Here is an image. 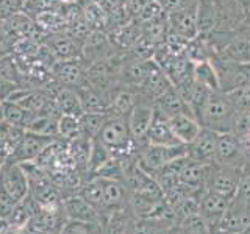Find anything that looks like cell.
Instances as JSON below:
<instances>
[{"instance_id":"cell-1","label":"cell","mask_w":250,"mask_h":234,"mask_svg":"<svg viewBox=\"0 0 250 234\" xmlns=\"http://www.w3.org/2000/svg\"><path fill=\"white\" fill-rule=\"evenodd\" d=\"M236 117L238 109L231 103L230 97L225 92L214 91L208 96L199 122L202 127L211 128L217 133H225L234 130Z\"/></svg>"},{"instance_id":"cell-2","label":"cell","mask_w":250,"mask_h":234,"mask_svg":"<svg viewBox=\"0 0 250 234\" xmlns=\"http://www.w3.org/2000/svg\"><path fill=\"white\" fill-rule=\"evenodd\" d=\"M94 139L104 144L113 153L114 158L127 155L135 142L128 127L127 116H111Z\"/></svg>"},{"instance_id":"cell-3","label":"cell","mask_w":250,"mask_h":234,"mask_svg":"<svg viewBox=\"0 0 250 234\" xmlns=\"http://www.w3.org/2000/svg\"><path fill=\"white\" fill-rule=\"evenodd\" d=\"M183 156H186V145L167 147L147 144V147L143 150L138 159V166L152 176L158 169L164 167L166 164L178 158H183Z\"/></svg>"},{"instance_id":"cell-4","label":"cell","mask_w":250,"mask_h":234,"mask_svg":"<svg viewBox=\"0 0 250 234\" xmlns=\"http://www.w3.org/2000/svg\"><path fill=\"white\" fill-rule=\"evenodd\" d=\"M0 183L5 187V191L18 203L25 200V197L30 192V183L25 169H23L22 164L10 159H5L2 164V169H0Z\"/></svg>"},{"instance_id":"cell-5","label":"cell","mask_w":250,"mask_h":234,"mask_svg":"<svg viewBox=\"0 0 250 234\" xmlns=\"http://www.w3.org/2000/svg\"><path fill=\"white\" fill-rule=\"evenodd\" d=\"M246 156L241 137L233 131L219 133L214 162L222 167H239Z\"/></svg>"},{"instance_id":"cell-6","label":"cell","mask_w":250,"mask_h":234,"mask_svg":"<svg viewBox=\"0 0 250 234\" xmlns=\"http://www.w3.org/2000/svg\"><path fill=\"white\" fill-rule=\"evenodd\" d=\"M241 178L242 175L239 167H222L216 164L207 183V189L231 201L238 194Z\"/></svg>"},{"instance_id":"cell-7","label":"cell","mask_w":250,"mask_h":234,"mask_svg":"<svg viewBox=\"0 0 250 234\" xmlns=\"http://www.w3.org/2000/svg\"><path fill=\"white\" fill-rule=\"evenodd\" d=\"M55 139H58V137L44 136V135H38V133L25 131V135H23L19 145L16 147V150L13 152V155L8 159L14 161V162H19V164L35 162L38 156L42 153L44 148L50 142H53Z\"/></svg>"},{"instance_id":"cell-8","label":"cell","mask_w":250,"mask_h":234,"mask_svg":"<svg viewBox=\"0 0 250 234\" xmlns=\"http://www.w3.org/2000/svg\"><path fill=\"white\" fill-rule=\"evenodd\" d=\"M217 136H219L217 131L202 127L197 137H195L191 144L186 145V156L192 161L203 162V164L214 162Z\"/></svg>"},{"instance_id":"cell-9","label":"cell","mask_w":250,"mask_h":234,"mask_svg":"<svg viewBox=\"0 0 250 234\" xmlns=\"http://www.w3.org/2000/svg\"><path fill=\"white\" fill-rule=\"evenodd\" d=\"M169 30L172 33L185 38L186 41L199 38V28H197V3L186 8V10L170 13L167 14Z\"/></svg>"},{"instance_id":"cell-10","label":"cell","mask_w":250,"mask_h":234,"mask_svg":"<svg viewBox=\"0 0 250 234\" xmlns=\"http://www.w3.org/2000/svg\"><path fill=\"white\" fill-rule=\"evenodd\" d=\"M214 167H216V162L203 164V162L192 161L186 156V161L183 164L182 170H180V183L197 191H200L202 187L207 189V183Z\"/></svg>"},{"instance_id":"cell-11","label":"cell","mask_w":250,"mask_h":234,"mask_svg":"<svg viewBox=\"0 0 250 234\" xmlns=\"http://www.w3.org/2000/svg\"><path fill=\"white\" fill-rule=\"evenodd\" d=\"M153 117H155V105L146 103V101H138L135 108L127 116L133 139L135 140L146 139L147 131L153 122Z\"/></svg>"},{"instance_id":"cell-12","label":"cell","mask_w":250,"mask_h":234,"mask_svg":"<svg viewBox=\"0 0 250 234\" xmlns=\"http://www.w3.org/2000/svg\"><path fill=\"white\" fill-rule=\"evenodd\" d=\"M146 139H147V144H150V145H167V147L183 145L175 137L174 131H172L170 125H169V117L161 114L156 108H155L153 122L147 131Z\"/></svg>"},{"instance_id":"cell-13","label":"cell","mask_w":250,"mask_h":234,"mask_svg":"<svg viewBox=\"0 0 250 234\" xmlns=\"http://www.w3.org/2000/svg\"><path fill=\"white\" fill-rule=\"evenodd\" d=\"M230 206V200H227L225 197L219 194H214L208 189H205L200 194V211L199 214L205 218L207 225L209 222H214L219 225L222 215L227 213V209ZM217 231V228H216Z\"/></svg>"},{"instance_id":"cell-14","label":"cell","mask_w":250,"mask_h":234,"mask_svg":"<svg viewBox=\"0 0 250 234\" xmlns=\"http://www.w3.org/2000/svg\"><path fill=\"white\" fill-rule=\"evenodd\" d=\"M169 125L172 131H174L175 137L183 145L191 144L202 130L200 122L188 113H180L169 117Z\"/></svg>"},{"instance_id":"cell-15","label":"cell","mask_w":250,"mask_h":234,"mask_svg":"<svg viewBox=\"0 0 250 234\" xmlns=\"http://www.w3.org/2000/svg\"><path fill=\"white\" fill-rule=\"evenodd\" d=\"M52 74L57 81L66 88H77L84 80L83 69L77 59H62L57 61L52 66Z\"/></svg>"},{"instance_id":"cell-16","label":"cell","mask_w":250,"mask_h":234,"mask_svg":"<svg viewBox=\"0 0 250 234\" xmlns=\"http://www.w3.org/2000/svg\"><path fill=\"white\" fill-rule=\"evenodd\" d=\"M170 86H174L167 78V75L163 72V69L156 64L152 59L150 61V67H148V72L146 75V80L141 84V89L146 94L148 98L156 100L160 96H163Z\"/></svg>"},{"instance_id":"cell-17","label":"cell","mask_w":250,"mask_h":234,"mask_svg":"<svg viewBox=\"0 0 250 234\" xmlns=\"http://www.w3.org/2000/svg\"><path fill=\"white\" fill-rule=\"evenodd\" d=\"M80 103L83 108V113H111L109 111V98H106L104 94H100L96 88L83 81L80 86L75 88Z\"/></svg>"},{"instance_id":"cell-18","label":"cell","mask_w":250,"mask_h":234,"mask_svg":"<svg viewBox=\"0 0 250 234\" xmlns=\"http://www.w3.org/2000/svg\"><path fill=\"white\" fill-rule=\"evenodd\" d=\"M64 211L69 218L88 223H96L99 220L97 208H94L89 201H86L82 195H74L64 201Z\"/></svg>"},{"instance_id":"cell-19","label":"cell","mask_w":250,"mask_h":234,"mask_svg":"<svg viewBox=\"0 0 250 234\" xmlns=\"http://www.w3.org/2000/svg\"><path fill=\"white\" fill-rule=\"evenodd\" d=\"M55 55L58 61L62 59H77L80 55V45L66 33H52L50 41L45 44Z\"/></svg>"},{"instance_id":"cell-20","label":"cell","mask_w":250,"mask_h":234,"mask_svg":"<svg viewBox=\"0 0 250 234\" xmlns=\"http://www.w3.org/2000/svg\"><path fill=\"white\" fill-rule=\"evenodd\" d=\"M108 35L111 36L109 41H111L113 45L119 47L122 50H130L139 41V38L143 36V25L136 19H133L127 25L117 28Z\"/></svg>"},{"instance_id":"cell-21","label":"cell","mask_w":250,"mask_h":234,"mask_svg":"<svg viewBox=\"0 0 250 234\" xmlns=\"http://www.w3.org/2000/svg\"><path fill=\"white\" fill-rule=\"evenodd\" d=\"M52 100L55 101V105L58 106L61 116L80 117L83 114L80 97H78L75 88H66V86H61Z\"/></svg>"},{"instance_id":"cell-22","label":"cell","mask_w":250,"mask_h":234,"mask_svg":"<svg viewBox=\"0 0 250 234\" xmlns=\"http://www.w3.org/2000/svg\"><path fill=\"white\" fill-rule=\"evenodd\" d=\"M185 161H186V156L178 158L175 161L166 164L164 167L158 169L152 175L155 178V181L158 183V186L161 187L163 192H166V191L172 189V187L180 184V170H182Z\"/></svg>"},{"instance_id":"cell-23","label":"cell","mask_w":250,"mask_h":234,"mask_svg":"<svg viewBox=\"0 0 250 234\" xmlns=\"http://www.w3.org/2000/svg\"><path fill=\"white\" fill-rule=\"evenodd\" d=\"M153 105L161 114H164L166 117H172V116L180 114V113L191 114L189 111H188L186 105L183 103V100L180 98L178 92L175 91L174 86H170V88L164 92L163 96H160L156 100H153Z\"/></svg>"},{"instance_id":"cell-24","label":"cell","mask_w":250,"mask_h":234,"mask_svg":"<svg viewBox=\"0 0 250 234\" xmlns=\"http://www.w3.org/2000/svg\"><path fill=\"white\" fill-rule=\"evenodd\" d=\"M217 25V10L214 0H199L197 2V28L199 35H207Z\"/></svg>"},{"instance_id":"cell-25","label":"cell","mask_w":250,"mask_h":234,"mask_svg":"<svg viewBox=\"0 0 250 234\" xmlns=\"http://www.w3.org/2000/svg\"><path fill=\"white\" fill-rule=\"evenodd\" d=\"M192 77L195 83H199L202 86H205L209 91H219V78L216 67L211 61H199L194 62V69H192Z\"/></svg>"},{"instance_id":"cell-26","label":"cell","mask_w":250,"mask_h":234,"mask_svg":"<svg viewBox=\"0 0 250 234\" xmlns=\"http://www.w3.org/2000/svg\"><path fill=\"white\" fill-rule=\"evenodd\" d=\"M78 5H80L83 16L86 22L89 23V27L92 30H100L106 33V13L100 6V3L92 2V0H83Z\"/></svg>"},{"instance_id":"cell-27","label":"cell","mask_w":250,"mask_h":234,"mask_svg":"<svg viewBox=\"0 0 250 234\" xmlns=\"http://www.w3.org/2000/svg\"><path fill=\"white\" fill-rule=\"evenodd\" d=\"M136 103L138 100L135 92H131L130 89H121L116 91L109 98V105H111L109 111L113 116H128Z\"/></svg>"},{"instance_id":"cell-28","label":"cell","mask_w":250,"mask_h":234,"mask_svg":"<svg viewBox=\"0 0 250 234\" xmlns=\"http://www.w3.org/2000/svg\"><path fill=\"white\" fill-rule=\"evenodd\" d=\"M111 116H113L111 113H83L78 117L83 135L89 139H94Z\"/></svg>"},{"instance_id":"cell-29","label":"cell","mask_w":250,"mask_h":234,"mask_svg":"<svg viewBox=\"0 0 250 234\" xmlns=\"http://www.w3.org/2000/svg\"><path fill=\"white\" fill-rule=\"evenodd\" d=\"M100 178L102 186H104V206L106 208H119L124 198H125V192H124V186L119 183V179H111V178Z\"/></svg>"},{"instance_id":"cell-30","label":"cell","mask_w":250,"mask_h":234,"mask_svg":"<svg viewBox=\"0 0 250 234\" xmlns=\"http://www.w3.org/2000/svg\"><path fill=\"white\" fill-rule=\"evenodd\" d=\"M83 136L84 135L82 131V125H80V120H78V117L61 116L58 119V137H62L66 140H75Z\"/></svg>"},{"instance_id":"cell-31","label":"cell","mask_w":250,"mask_h":234,"mask_svg":"<svg viewBox=\"0 0 250 234\" xmlns=\"http://www.w3.org/2000/svg\"><path fill=\"white\" fill-rule=\"evenodd\" d=\"M225 52L231 61H236V62L250 61V39L247 36L234 38L233 41L227 45Z\"/></svg>"},{"instance_id":"cell-32","label":"cell","mask_w":250,"mask_h":234,"mask_svg":"<svg viewBox=\"0 0 250 234\" xmlns=\"http://www.w3.org/2000/svg\"><path fill=\"white\" fill-rule=\"evenodd\" d=\"M2 108H3V116H5L6 123L18 125V127H22L25 130L30 111L23 109L18 103H13V101H2Z\"/></svg>"},{"instance_id":"cell-33","label":"cell","mask_w":250,"mask_h":234,"mask_svg":"<svg viewBox=\"0 0 250 234\" xmlns=\"http://www.w3.org/2000/svg\"><path fill=\"white\" fill-rule=\"evenodd\" d=\"M111 158H113V153L109 152L104 144L99 142L97 139H92L88 169L92 170V172H97L100 167H104Z\"/></svg>"},{"instance_id":"cell-34","label":"cell","mask_w":250,"mask_h":234,"mask_svg":"<svg viewBox=\"0 0 250 234\" xmlns=\"http://www.w3.org/2000/svg\"><path fill=\"white\" fill-rule=\"evenodd\" d=\"M78 195H82V197L86 201H89L94 208L99 209L100 206H104V186H102L100 178L97 176L86 183Z\"/></svg>"},{"instance_id":"cell-35","label":"cell","mask_w":250,"mask_h":234,"mask_svg":"<svg viewBox=\"0 0 250 234\" xmlns=\"http://www.w3.org/2000/svg\"><path fill=\"white\" fill-rule=\"evenodd\" d=\"M166 16L167 14H166V10H164L163 0H148L146 6L143 8V11H141L136 18V20L141 25H147V23L163 19V18H166Z\"/></svg>"},{"instance_id":"cell-36","label":"cell","mask_w":250,"mask_h":234,"mask_svg":"<svg viewBox=\"0 0 250 234\" xmlns=\"http://www.w3.org/2000/svg\"><path fill=\"white\" fill-rule=\"evenodd\" d=\"M225 94L230 97L231 103L238 109V113L250 111V84L239 86V88H234L233 91Z\"/></svg>"},{"instance_id":"cell-37","label":"cell","mask_w":250,"mask_h":234,"mask_svg":"<svg viewBox=\"0 0 250 234\" xmlns=\"http://www.w3.org/2000/svg\"><path fill=\"white\" fill-rule=\"evenodd\" d=\"M94 223H88V222H80V220H69L62 225L61 228V234H91Z\"/></svg>"},{"instance_id":"cell-38","label":"cell","mask_w":250,"mask_h":234,"mask_svg":"<svg viewBox=\"0 0 250 234\" xmlns=\"http://www.w3.org/2000/svg\"><path fill=\"white\" fill-rule=\"evenodd\" d=\"M16 205H18V201L5 191V187L0 183V218L6 220V218L11 215Z\"/></svg>"},{"instance_id":"cell-39","label":"cell","mask_w":250,"mask_h":234,"mask_svg":"<svg viewBox=\"0 0 250 234\" xmlns=\"http://www.w3.org/2000/svg\"><path fill=\"white\" fill-rule=\"evenodd\" d=\"M197 2H199V0H163L164 10H166V14L186 10V8H189V6L195 5Z\"/></svg>"},{"instance_id":"cell-40","label":"cell","mask_w":250,"mask_h":234,"mask_svg":"<svg viewBox=\"0 0 250 234\" xmlns=\"http://www.w3.org/2000/svg\"><path fill=\"white\" fill-rule=\"evenodd\" d=\"M234 198L250 205V175L241 178L239 189H238V194H236V197H234Z\"/></svg>"},{"instance_id":"cell-41","label":"cell","mask_w":250,"mask_h":234,"mask_svg":"<svg viewBox=\"0 0 250 234\" xmlns=\"http://www.w3.org/2000/svg\"><path fill=\"white\" fill-rule=\"evenodd\" d=\"M19 86L16 84L14 81L11 80H6V78L0 77V101H5L8 100V97L11 96L14 92V89H18Z\"/></svg>"},{"instance_id":"cell-42","label":"cell","mask_w":250,"mask_h":234,"mask_svg":"<svg viewBox=\"0 0 250 234\" xmlns=\"http://www.w3.org/2000/svg\"><path fill=\"white\" fill-rule=\"evenodd\" d=\"M147 2L148 0H127V3H125V10H127V13L130 14L131 19H136Z\"/></svg>"},{"instance_id":"cell-43","label":"cell","mask_w":250,"mask_h":234,"mask_svg":"<svg viewBox=\"0 0 250 234\" xmlns=\"http://www.w3.org/2000/svg\"><path fill=\"white\" fill-rule=\"evenodd\" d=\"M19 5L21 0H0V14L13 16L14 13H18Z\"/></svg>"},{"instance_id":"cell-44","label":"cell","mask_w":250,"mask_h":234,"mask_svg":"<svg viewBox=\"0 0 250 234\" xmlns=\"http://www.w3.org/2000/svg\"><path fill=\"white\" fill-rule=\"evenodd\" d=\"M125 3H127V0H102L100 6L104 8V11L106 14H109V13H114L117 10H121V8H124Z\"/></svg>"},{"instance_id":"cell-45","label":"cell","mask_w":250,"mask_h":234,"mask_svg":"<svg viewBox=\"0 0 250 234\" xmlns=\"http://www.w3.org/2000/svg\"><path fill=\"white\" fill-rule=\"evenodd\" d=\"M241 140H242V147H244V152L250 153V131L247 133V135L241 136Z\"/></svg>"},{"instance_id":"cell-46","label":"cell","mask_w":250,"mask_h":234,"mask_svg":"<svg viewBox=\"0 0 250 234\" xmlns=\"http://www.w3.org/2000/svg\"><path fill=\"white\" fill-rule=\"evenodd\" d=\"M233 2L236 5H239L242 10H246V11L250 10V0H233Z\"/></svg>"},{"instance_id":"cell-47","label":"cell","mask_w":250,"mask_h":234,"mask_svg":"<svg viewBox=\"0 0 250 234\" xmlns=\"http://www.w3.org/2000/svg\"><path fill=\"white\" fill-rule=\"evenodd\" d=\"M91 234H108V231H106V228H102L100 225H97V223H94V226H92V231H91Z\"/></svg>"},{"instance_id":"cell-48","label":"cell","mask_w":250,"mask_h":234,"mask_svg":"<svg viewBox=\"0 0 250 234\" xmlns=\"http://www.w3.org/2000/svg\"><path fill=\"white\" fill-rule=\"evenodd\" d=\"M241 234H250V225H249V226H247V228H246L244 231H242Z\"/></svg>"},{"instance_id":"cell-49","label":"cell","mask_w":250,"mask_h":234,"mask_svg":"<svg viewBox=\"0 0 250 234\" xmlns=\"http://www.w3.org/2000/svg\"><path fill=\"white\" fill-rule=\"evenodd\" d=\"M2 220H3V218H0V231H2Z\"/></svg>"},{"instance_id":"cell-50","label":"cell","mask_w":250,"mask_h":234,"mask_svg":"<svg viewBox=\"0 0 250 234\" xmlns=\"http://www.w3.org/2000/svg\"><path fill=\"white\" fill-rule=\"evenodd\" d=\"M92 2H96V3H100V2H102V0H92Z\"/></svg>"},{"instance_id":"cell-51","label":"cell","mask_w":250,"mask_h":234,"mask_svg":"<svg viewBox=\"0 0 250 234\" xmlns=\"http://www.w3.org/2000/svg\"><path fill=\"white\" fill-rule=\"evenodd\" d=\"M216 234H229V233H216Z\"/></svg>"},{"instance_id":"cell-52","label":"cell","mask_w":250,"mask_h":234,"mask_svg":"<svg viewBox=\"0 0 250 234\" xmlns=\"http://www.w3.org/2000/svg\"><path fill=\"white\" fill-rule=\"evenodd\" d=\"M249 18H250V10H249Z\"/></svg>"},{"instance_id":"cell-53","label":"cell","mask_w":250,"mask_h":234,"mask_svg":"<svg viewBox=\"0 0 250 234\" xmlns=\"http://www.w3.org/2000/svg\"><path fill=\"white\" fill-rule=\"evenodd\" d=\"M0 103H2V101H0Z\"/></svg>"}]
</instances>
